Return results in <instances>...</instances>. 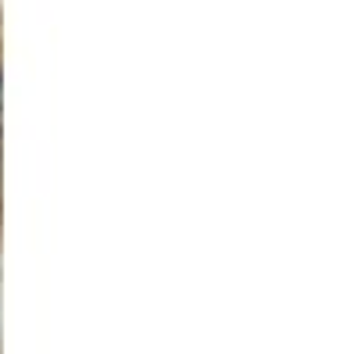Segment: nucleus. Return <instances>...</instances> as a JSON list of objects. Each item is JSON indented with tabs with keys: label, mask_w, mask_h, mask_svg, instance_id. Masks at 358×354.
<instances>
[{
	"label": "nucleus",
	"mask_w": 358,
	"mask_h": 354,
	"mask_svg": "<svg viewBox=\"0 0 358 354\" xmlns=\"http://www.w3.org/2000/svg\"><path fill=\"white\" fill-rule=\"evenodd\" d=\"M0 104H4V90H0Z\"/></svg>",
	"instance_id": "f257e3e1"
}]
</instances>
